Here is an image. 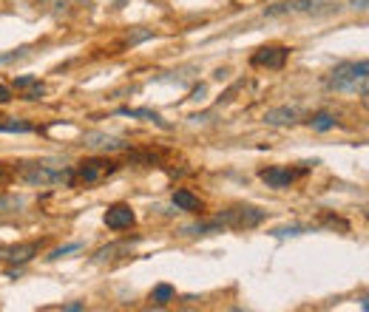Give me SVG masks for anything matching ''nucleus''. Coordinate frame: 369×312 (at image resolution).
Returning a JSON list of instances; mask_svg holds the SVG:
<instances>
[{
  "label": "nucleus",
  "mask_w": 369,
  "mask_h": 312,
  "mask_svg": "<svg viewBox=\"0 0 369 312\" xmlns=\"http://www.w3.org/2000/svg\"><path fill=\"white\" fill-rule=\"evenodd\" d=\"M60 309H63V312H80V309H86V304H80V301H74V304H63Z\"/></svg>",
  "instance_id": "obj_23"
},
{
  "label": "nucleus",
  "mask_w": 369,
  "mask_h": 312,
  "mask_svg": "<svg viewBox=\"0 0 369 312\" xmlns=\"http://www.w3.org/2000/svg\"><path fill=\"white\" fill-rule=\"evenodd\" d=\"M136 224V216H134V210H131V204H111L108 210H105V227L108 230H128V227H134Z\"/></svg>",
  "instance_id": "obj_6"
},
{
  "label": "nucleus",
  "mask_w": 369,
  "mask_h": 312,
  "mask_svg": "<svg viewBox=\"0 0 369 312\" xmlns=\"http://www.w3.org/2000/svg\"><path fill=\"white\" fill-rule=\"evenodd\" d=\"M287 57H290V48H287V46H264V48L253 51L250 65H253V68H284V65H287Z\"/></svg>",
  "instance_id": "obj_5"
},
{
  "label": "nucleus",
  "mask_w": 369,
  "mask_h": 312,
  "mask_svg": "<svg viewBox=\"0 0 369 312\" xmlns=\"http://www.w3.org/2000/svg\"><path fill=\"white\" fill-rule=\"evenodd\" d=\"M151 301H154L157 306L171 304V301H174V287H171V284H157L154 292H151Z\"/></svg>",
  "instance_id": "obj_16"
},
{
  "label": "nucleus",
  "mask_w": 369,
  "mask_h": 312,
  "mask_svg": "<svg viewBox=\"0 0 369 312\" xmlns=\"http://www.w3.org/2000/svg\"><path fill=\"white\" fill-rule=\"evenodd\" d=\"M32 125L29 122H18V119H6L0 122V134H29Z\"/></svg>",
  "instance_id": "obj_17"
},
{
  "label": "nucleus",
  "mask_w": 369,
  "mask_h": 312,
  "mask_svg": "<svg viewBox=\"0 0 369 312\" xmlns=\"http://www.w3.org/2000/svg\"><path fill=\"white\" fill-rule=\"evenodd\" d=\"M307 227H281V230H273V236L276 239H284V236H302Z\"/></svg>",
  "instance_id": "obj_20"
},
{
  "label": "nucleus",
  "mask_w": 369,
  "mask_h": 312,
  "mask_svg": "<svg viewBox=\"0 0 369 312\" xmlns=\"http://www.w3.org/2000/svg\"><path fill=\"white\" fill-rule=\"evenodd\" d=\"M29 48H18V51H12V54H0V65L4 63H9V60H18V57H23Z\"/></svg>",
  "instance_id": "obj_21"
},
{
  "label": "nucleus",
  "mask_w": 369,
  "mask_h": 312,
  "mask_svg": "<svg viewBox=\"0 0 369 312\" xmlns=\"http://www.w3.org/2000/svg\"><path fill=\"white\" fill-rule=\"evenodd\" d=\"M119 114H125V117H142V119H151V122H157V125L168 128V125L162 122V117H160L157 111H151V108H122Z\"/></svg>",
  "instance_id": "obj_15"
},
{
  "label": "nucleus",
  "mask_w": 369,
  "mask_h": 312,
  "mask_svg": "<svg viewBox=\"0 0 369 312\" xmlns=\"http://www.w3.org/2000/svg\"><path fill=\"white\" fill-rule=\"evenodd\" d=\"M117 174V162L105 160V156H89V160L77 162L71 168V185H97Z\"/></svg>",
  "instance_id": "obj_2"
},
{
  "label": "nucleus",
  "mask_w": 369,
  "mask_h": 312,
  "mask_svg": "<svg viewBox=\"0 0 369 312\" xmlns=\"http://www.w3.org/2000/svg\"><path fill=\"white\" fill-rule=\"evenodd\" d=\"M316 0H284V4H276V6H270L267 9V15L270 18H276V15H313L316 12Z\"/></svg>",
  "instance_id": "obj_10"
},
{
  "label": "nucleus",
  "mask_w": 369,
  "mask_h": 312,
  "mask_svg": "<svg viewBox=\"0 0 369 312\" xmlns=\"http://www.w3.org/2000/svg\"><path fill=\"white\" fill-rule=\"evenodd\" d=\"M77 250H83V245H80V242H74V245H65V247H57V250H54V253H51L48 259L54 261V259H63V256H68V253H77Z\"/></svg>",
  "instance_id": "obj_19"
},
{
  "label": "nucleus",
  "mask_w": 369,
  "mask_h": 312,
  "mask_svg": "<svg viewBox=\"0 0 369 312\" xmlns=\"http://www.w3.org/2000/svg\"><path fill=\"white\" fill-rule=\"evenodd\" d=\"M9 100H12V91H9L4 83H0V105H6Z\"/></svg>",
  "instance_id": "obj_24"
},
{
  "label": "nucleus",
  "mask_w": 369,
  "mask_h": 312,
  "mask_svg": "<svg viewBox=\"0 0 369 312\" xmlns=\"http://www.w3.org/2000/svg\"><path fill=\"white\" fill-rule=\"evenodd\" d=\"M0 182H4V168H0Z\"/></svg>",
  "instance_id": "obj_25"
},
{
  "label": "nucleus",
  "mask_w": 369,
  "mask_h": 312,
  "mask_svg": "<svg viewBox=\"0 0 369 312\" xmlns=\"http://www.w3.org/2000/svg\"><path fill=\"white\" fill-rule=\"evenodd\" d=\"M26 207L23 196H0V213H9V210H20Z\"/></svg>",
  "instance_id": "obj_18"
},
{
  "label": "nucleus",
  "mask_w": 369,
  "mask_h": 312,
  "mask_svg": "<svg viewBox=\"0 0 369 312\" xmlns=\"http://www.w3.org/2000/svg\"><path fill=\"white\" fill-rule=\"evenodd\" d=\"M83 142H86L89 148H94V150H125V148H128L125 139H119V136H114V134H105V131H89V134L83 136Z\"/></svg>",
  "instance_id": "obj_8"
},
{
  "label": "nucleus",
  "mask_w": 369,
  "mask_h": 312,
  "mask_svg": "<svg viewBox=\"0 0 369 312\" xmlns=\"http://www.w3.org/2000/svg\"><path fill=\"white\" fill-rule=\"evenodd\" d=\"M174 204H176V210H185V213H202V199L193 196L190 190H176Z\"/></svg>",
  "instance_id": "obj_13"
},
{
  "label": "nucleus",
  "mask_w": 369,
  "mask_h": 312,
  "mask_svg": "<svg viewBox=\"0 0 369 312\" xmlns=\"http://www.w3.org/2000/svg\"><path fill=\"white\" fill-rule=\"evenodd\" d=\"M37 4L43 6V9H48L51 15H71L74 9H77V6H83L86 4V0H37Z\"/></svg>",
  "instance_id": "obj_12"
},
{
  "label": "nucleus",
  "mask_w": 369,
  "mask_h": 312,
  "mask_svg": "<svg viewBox=\"0 0 369 312\" xmlns=\"http://www.w3.org/2000/svg\"><path fill=\"white\" fill-rule=\"evenodd\" d=\"M216 221H219V227H231V230H250V227H259V224L264 221V210L239 204V207H231V210H225L221 216H216Z\"/></svg>",
  "instance_id": "obj_4"
},
{
  "label": "nucleus",
  "mask_w": 369,
  "mask_h": 312,
  "mask_svg": "<svg viewBox=\"0 0 369 312\" xmlns=\"http://www.w3.org/2000/svg\"><path fill=\"white\" fill-rule=\"evenodd\" d=\"M366 71H369V63L361 60V63H341L330 71L327 77V89L330 91H358L361 89V97H366Z\"/></svg>",
  "instance_id": "obj_1"
},
{
  "label": "nucleus",
  "mask_w": 369,
  "mask_h": 312,
  "mask_svg": "<svg viewBox=\"0 0 369 312\" xmlns=\"http://www.w3.org/2000/svg\"><path fill=\"white\" fill-rule=\"evenodd\" d=\"M32 83H37L34 77H18V80H15V89H29Z\"/></svg>",
  "instance_id": "obj_22"
},
{
  "label": "nucleus",
  "mask_w": 369,
  "mask_h": 312,
  "mask_svg": "<svg viewBox=\"0 0 369 312\" xmlns=\"http://www.w3.org/2000/svg\"><path fill=\"white\" fill-rule=\"evenodd\" d=\"M310 128H313V131H318V134H324V131L335 128V117H332L330 111H318V114L310 119Z\"/></svg>",
  "instance_id": "obj_14"
},
{
  "label": "nucleus",
  "mask_w": 369,
  "mask_h": 312,
  "mask_svg": "<svg viewBox=\"0 0 369 312\" xmlns=\"http://www.w3.org/2000/svg\"><path fill=\"white\" fill-rule=\"evenodd\" d=\"M295 119H299V111L290 108V105H281V108H273V111L264 114L267 125H292Z\"/></svg>",
  "instance_id": "obj_11"
},
{
  "label": "nucleus",
  "mask_w": 369,
  "mask_h": 312,
  "mask_svg": "<svg viewBox=\"0 0 369 312\" xmlns=\"http://www.w3.org/2000/svg\"><path fill=\"white\" fill-rule=\"evenodd\" d=\"M40 253V242H26V245H12V247H0V259L9 264H26Z\"/></svg>",
  "instance_id": "obj_7"
},
{
  "label": "nucleus",
  "mask_w": 369,
  "mask_h": 312,
  "mask_svg": "<svg viewBox=\"0 0 369 312\" xmlns=\"http://www.w3.org/2000/svg\"><path fill=\"white\" fill-rule=\"evenodd\" d=\"M295 171H290V168H264L261 174H259V179L267 185V188H276V190H281V188H290L292 182H295Z\"/></svg>",
  "instance_id": "obj_9"
},
{
  "label": "nucleus",
  "mask_w": 369,
  "mask_h": 312,
  "mask_svg": "<svg viewBox=\"0 0 369 312\" xmlns=\"http://www.w3.org/2000/svg\"><path fill=\"white\" fill-rule=\"evenodd\" d=\"M20 174V179L32 188H48V185H71V168L68 171H57L40 162H23L20 168H15Z\"/></svg>",
  "instance_id": "obj_3"
}]
</instances>
